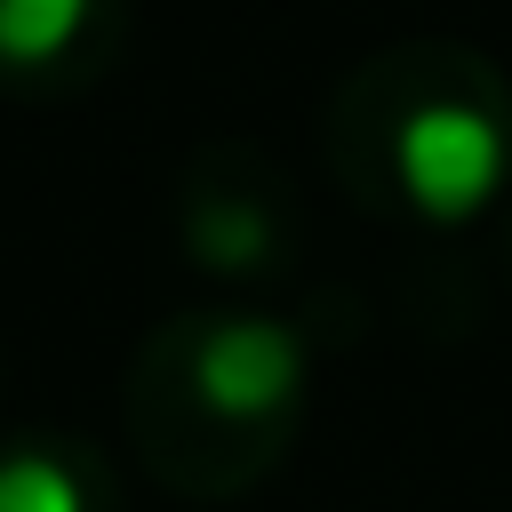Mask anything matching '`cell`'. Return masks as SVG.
<instances>
[{
	"instance_id": "6da1fadb",
	"label": "cell",
	"mask_w": 512,
	"mask_h": 512,
	"mask_svg": "<svg viewBox=\"0 0 512 512\" xmlns=\"http://www.w3.org/2000/svg\"><path fill=\"white\" fill-rule=\"evenodd\" d=\"M400 176L424 216H472L504 176V136L472 104H424L400 128Z\"/></svg>"
},
{
	"instance_id": "7a4b0ae2",
	"label": "cell",
	"mask_w": 512,
	"mask_h": 512,
	"mask_svg": "<svg viewBox=\"0 0 512 512\" xmlns=\"http://www.w3.org/2000/svg\"><path fill=\"white\" fill-rule=\"evenodd\" d=\"M200 400L224 408V416H264L296 392V336L272 328V320H232L200 344V368H192Z\"/></svg>"
},
{
	"instance_id": "3957f363",
	"label": "cell",
	"mask_w": 512,
	"mask_h": 512,
	"mask_svg": "<svg viewBox=\"0 0 512 512\" xmlns=\"http://www.w3.org/2000/svg\"><path fill=\"white\" fill-rule=\"evenodd\" d=\"M88 0H0V64H48L72 48Z\"/></svg>"
},
{
	"instance_id": "277c9868",
	"label": "cell",
	"mask_w": 512,
	"mask_h": 512,
	"mask_svg": "<svg viewBox=\"0 0 512 512\" xmlns=\"http://www.w3.org/2000/svg\"><path fill=\"white\" fill-rule=\"evenodd\" d=\"M0 512H88V488L64 456H8L0 464Z\"/></svg>"
}]
</instances>
